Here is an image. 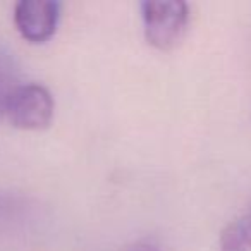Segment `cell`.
I'll list each match as a JSON object with an SVG mask.
<instances>
[{
  "mask_svg": "<svg viewBox=\"0 0 251 251\" xmlns=\"http://www.w3.org/2000/svg\"><path fill=\"white\" fill-rule=\"evenodd\" d=\"M141 18L147 42L157 50L169 52L188 31L189 7L184 2H143Z\"/></svg>",
  "mask_w": 251,
  "mask_h": 251,
  "instance_id": "cell-1",
  "label": "cell"
},
{
  "mask_svg": "<svg viewBox=\"0 0 251 251\" xmlns=\"http://www.w3.org/2000/svg\"><path fill=\"white\" fill-rule=\"evenodd\" d=\"M53 97L42 84H19L5 105L4 115L14 127L40 131L49 127L53 119Z\"/></svg>",
  "mask_w": 251,
  "mask_h": 251,
  "instance_id": "cell-2",
  "label": "cell"
},
{
  "mask_svg": "<svg viewBox=\"0 0 251 251\" xmlns=\"http://www.w3.org/2000/svg\"><path fill=\"white\" fill-rule=\"evenodd\" d=\"M60 21V4L52 0H23L14 9L19 35L29 43H45L55 35Z\"/></svg>",
  "mask_w": 251,
  "mask_h": 251,
  "instance_id": "cell-3",
  "label": "cell"
},
{
  "mask_svg": "<svg viewBox=\"0 0 251 251\" xmlns=\"http://www.w3.org/2000/svg\"><path fill=\"white\" fill-rule=\"evenodd\" d=\"M220 251H251V230L243 219L224 229L220 236Z\"/></svg>",
  "mask_w": 251,
  "mask_h": 251,
  "instance_id": "cell-4",
  "label": "cell"
},
{
  "mask_svg": "<svg viewBox=\"0 0 251 251\" xmlns=\"http://www.w3.org/2000/svg\"><path fill=\"white\" fill-rule=\"evenodd\" d=\"M18 86L19 83L14 62L7 53L0 52V115H4L5 105Z\"/></svg>",
  "mask_w": 251,
  "mask_h": 251,
  "instance_id": "cell-5",
  "label": "cell"
},
{
  "mask_svg": "<svg viewBox=\"0 0 251 251\" xmlns=\"http://www.w3.org/2000/svg\"><path fill=\"white\" fill-rule=\"evenodd\" d=\"M19 208H21V203H19L18 198L0 193V220L9 219V217L14 215Z\"/></svg>",
  "mask_w": 251,
  "mask_h": 251,
  "instance_id": "cell-6",
  "label": "cell"
},
{
  "mask_svg": "<svg viewBox=\"0 0 251 251\" xmlns=\"http://www.w3.org/2000/svg\"><path fill=\"white\" fill-rule=\"evenodd\" d=\"M131 251H158V248L150 243H140L134 248H131Z\"/></svg>",
  "mask_w": 251,
  "mask_h": 251,
  "instance_id": "cell-7",
  "label": "cell"
},
{
  "mask_svg": "<svg viewBox=\"0 0 251 251\" xmlns=\"http://www.w3.org/2000/svg\"><path fill=\"white\" fill-rule=\"evenodd\" d=\"M244 224H246V227H248V229H250L251 230V212H250V215H248V217H244Z\"/></svg>",
  "mask_w": 251,
  "mask_h": 251,
  "instance_id": "cell-8",
  "label": "cell"
}]
</instances>
